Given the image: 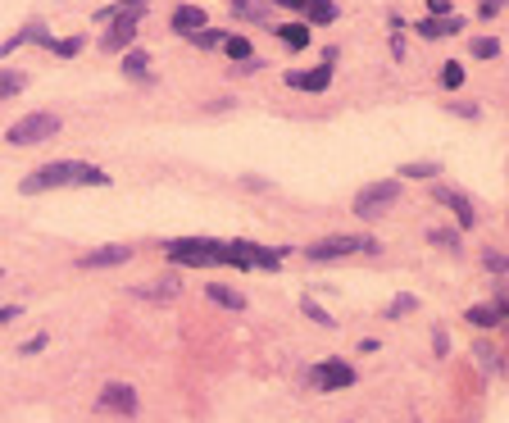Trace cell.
<instances>
[{
	"label": "cell",
	"mask_w": 509,
	"mask_h": 423,
	"mask_svg": "<svg viewBox=\"0 0 509 423\" xmlns=\"http://www.w3.org/2000/svg\"><path fill=\"white\" fill-rule=\"evenodd\" d=\"M332 73L328 68H291L287 73V87H300V92H328Z\"/></svg>",
	"instance_id": "8fae6325"
},
{
	"label": "cell",
	"mask_w": 509,
	"mask_h": 423,
	"mask_svg": "<svg viewBox=\"0 0 509 423\" xmlns=\"http://www.w3.org/2000/svg\"><path fill=\"white\" fill-rule=\"evenodd\" d=\"M427 10H433V14H450V0H427Z\"/></svg>",
	"instance_id": "e575fe53"
},
{
	"label": "cell",
	"mask_w": 509,
	"mask_h": 423,
	"mask_svg": "<svg viewBox=\"0 0 509 423\" xmlns=\"http://www.w3.org/2000/svg\"><path fill=\"white\" fill-rule=\"evenodd\" d=\"M55 132H60V114L32 109V114H23V119L5 132V141H10V146H36V141H46V137H55Z\"/></svg>",
	"instance_id": "3957f363"
},
{
	"label": "cell",
	"mask_w": 509,
	"mask_h": 423,
	"mask_svg": "<svg viewBox=\"0 0 509 423\" xmlns=\"http://www.w3.org/2000/svg\"><path fill=\"white\" fill-rule=\"evenodd\" d=\"M300 10H309V19H314V23H332V19H337V5H332V0H305Z\"/></svg>",
	"instance_id": "603a6c76"
},
{
	"label": "cell",
	"mask_w": 509,
	"mask_h": 423,
	"mask_svg": "<svg viewBox=\"0 0 509 423\" xmlns=\"http://www.w3.org/2000/svg\"><path fill=\"white\" fill-rule=\"evenodd\" d=\"M132 259V246H100L91 255H77V268H119Z\"/></svg>",
	"instance_id": "30bf717a"
},
{
	"label": "cell",
	"mask_w": 509,
	"mask_h": 423,
	"mask_svg": "<svg viewBox=\"0 0 509 423\" xmlns=\"http://www.w3.org/2000/svg\"><path fill=\"white\" fill-rule=\"evenodd\" d=\"M205 28V10L201 5H178L173 10V32H201Z\"/></svg>",
	"instance_id": "9a60e30c"
},
{
	"label": "cell",
	"mask_w": 509,
	"mask_h": 423,
	"mask_svg": "<svg viewBox=\"0 0 509 423\" xmlns=\"http://www.w3.org/2000/svg\"><path fill=\"white\" fill-rule=\"evenodd\" d=\"M433 201H437V205H446V210H455L459 227H473V223H478V210H473V201H468V196H459V191H450V187H437V182H433Z\"/></svg>",
	"instance_id": "ba28073f"
},
{
	"label": "cell",
	"mask_w": 509,
	"mask_h": 423,
	"mask_svg": "<svg viewBox=\"0 0 509 423\" xmlns=\"http://www.w3.org/2000/svg\"><path fill=\"white\" fill-rule=\"evenodd\" d=\"M28 87V78H23V73H14V68H0V100H5V96H19Z\"/></svg>",
	"instance_id": "7402d4cb"
},
{
	"label": "cell",
	"mask_w": 509,
	"mask_h": 423,
	"mask_svg": "<svg viewBox=\"0 0 509 423\" xmlns=\"http://www.w3.org/2000/svg\"><path fill=\"white\" fill-rule=\"evenodd\" d=\"M146 68H150V55H146V51H128V55H123V73H128L132 83L146 78Z\"/></svg>",
	"instance_id": "d6986e66"
},
{
	"label": "cell",
	"mask_w": 509,
	"mask_h": 423,
	"mask_svg": "<svg viewBox=\"0 0 509 423\" xmlns=\"http://www.w3.org/2000/svg\"><path fill=\"white\" fill-rule=\"evenodd\" d=\"M268 5H282V10H300L305 0H268Z\"/></svg>",
	"instance_id": "d590c367"
},
{
	"label": "cell",
	"mask_w": 509,
	"mask_h": 423,
	"mask_svg": "<svg viewBox=\"0 0 509 423\" xmlns=\"http://www.w3.org/2000/svg\"><path fill=\"white\" fill-rule=\"evenodd\" d=\"M55 187H109V173L96 169V164H83V160H60V164H46L19 182L23 196H36V191H55Z\"/></svg>",
	"instance_id": "6da1fadb"
},
{
	"label": "cell",
	"mask_w": 509,
	"mask_h": 423,
	"mask_svg": "<svg viewBox=\"0 0 509 423\" xmlns=\"http://www.w3.org/2000/svg\"><path fill=\"white\" fill-rule=\"evenodd\" d=\"M300 310H305V319H314V323H323V328H332V315L323 310L319 300H300Z\"/></svg>",
	"instance_id": "d4e9b609"
},
{
	"label": "cell",
	"mask_w": 509,
	"mask_h": 423,
	"mask_svg": "<svg viewBox=\"0 0 509 423\" xmlns=\"http://www.w3.org/2000/svg\"><path fill=\"white\" fill-rule=\"evenodd\" d=\"M437 173H441V164H427V160H414L401 169V178H437Z\"/></svg>",
	"instance_id": "cb8c5ba5"
},
{
	"label": "cell",
	"mask_w": 509,
	"mask_h": 423,
	"mask_svg": "<svg viewBox=\"0 0 509 423\" xmlns=\"http://www.w3.org/2000/svg\"><path fill=\"white\" fill-rule=\"evenodd\" d=\"M141 10H146V0H123V5L109 14V32L100 36V51H105V55H119V51H128V46H132Z\"/></svg>",
	"instance_id": "7a4b0ae2"
},
{
	"label": "cell",
	"mask_w": 509,
	"mask_h": 423,
	"mask_svg": "<svg viewBox=\"0 0 509 423\" xmlns=\"http://www.w3.org/2000/svg\"><path fill=\"white\" fill-rule=\"evenodd\" d=\"M178 291H182V278H178V274H169V278H160V283H141V287H132L137 300H173Z\"/></svg>",
	"instance_id": "7c38bea8"
},
{
	"label": "cell",
	"mask_w": 509,
	"mask_h": 423,
	"mask_svg": "<svg viewBox=\"0 0 509 423\" xmlns=\"http://www.w3.org/2000/svg\"><path fill=\"white\" fill-rule=\"evenodd\" d=\"M468 323H473V328H500L505 315L496 310V305H473V310H468Z\"/></svg>",
	"instance_id": "ac0fdd59"
},
{
	"label": "cell",
	"mask_w": 509,
	"mask_h": 423,
	"mask_svg": "<svg viewBox=\"0 0 509 423\" xmlns=\"http://www.w3.org/2000/svg\"><path fill=\"white\" fill-rule=\"evenodd\" d=\"M482 259H487V268H491V274H505V268H509V259H505L500 251H487Z\"/></svg>",
	"instance_id": "1f68e13d"
},
{
	"label": "cell",
	"mask_w": 509,
	"mask_h": 423,
	"mask_svg": "<svg viewBox=\"0 0 509 423\" xmlns=\"http://www.w3.org/2000/svg\"><path fill=\"white\" fill-rule=\"evenodd\" d=\"M396 201H401V182H369L355 196V214L360 219H382Z\"/></svg>",
	"instance_id": "5b68a950"
},
{
	"label": "cell",
	"mask_w": 509,
	"mask_h": 423,
	"mask_svg": "<svg viewBox=\"0 0 509 423\" xmlns=\"http://www.w3.org/2000/svg\"><path fill=\"white\" fill-rule=\"evenodd\" d=\"M223 36H227V32H214V28H201V32H195V36H191V42H195V46H219V42H223Z\"/></svg>",
	"instance_id": "f546056e"
},
{
	"label": "cell",
	"mask_w": 509,
	"mask_h": 423,
	"mask_svg": "<svg viewBox=\"0 0 509 423\" xmlns=\"http://www.w3.org/2000/svg\"><path fill=\"white\" fill-rule=\"evenodd\" d=\"M232 10H237L242 19H255L259 23V19H268L273 5H268V0H232Z\"/></svg>",
	"instance_id": "44dd1931"
},
{
	"label": "cell",
	"mask_w": 509,
	"mask_h": 423,
	"mask_svg": "<svg viewBox=\"0 0 509 423\" xmlns=\"http://www.w3.org/2000/svg\"><path fill=\"white\" fill-rule=\"evenodd\" d=\"M319 382L328 392H341V387H350V382H355V369H350L346 360H328L323 369H319Z\"/></svg>",
	"instance_id": "4fadbf2b"
},
{
	"label": "cell",
	"mask_w": 509,
	"mask_h": 423,
	"mask_svg": "<svg viewBox=\"0 0 509 423\" xmlns=\"http://www.w3.org/2000/svg\"><path fill=\"white\" fill-rule=\"evenodd\" d=\"M10 319H19V310H10V305H0V323H10Z\"/></svg>",
	"instance_id": "8d00e7d4"
},
{
	"label": "cell",
	"mask_w": 509,
	"mask_h": 423,
	"mask_svg": "<svg viewBox=\"0 0 509 423\" xmlns=\"http://www.w3.org/2000/svg\"><path fill=\"white\" fill-rule=\"evenodd\" d=\"M178 264H227V242H205V237H182L164 246Z\"/></svg>",
	"instance_id": "277c9868"
},
{
	"label": "cell",
	"mask_w": 509,
	"mask_h": 423,
	"mask_svg": "<svg viewBox=\"0 0 509 423\" xmlns=\"http://www.w3.org/2000/svg\"><path fill=\"white\" fill-rule=\"evenodd\" d=\"M223 55L232 60V64H242V60H251V42H246V36H223Z\"/></svg>",
	"instance_id": "ffe728a7"
},
{
	"label": "cell",
	"mask_w": 509,
	"mask_h": 423,
	"mask_svg": "<svg viewBox=\"0 0 509 423\" xmlns=\"http://www.w3.org/2000/svg\"><path fill=\"white\" fill-rule=\"evenodd\" d=\"M459 83H464V68H459L455 60H450V64H441V87H450V92H455Z\"/></svg>",
	"instance_id": "f1b7e54d"
},
{
	"label": "cell",
	"mask_w": 509,
	"mask_h": 423,
	"mask_svg": "<svg viewBox=\"0 0 509 423\" xmlns=\"http://www.w3.org/2000/svg\"><path fill=\"white\" fill-rule=\"evenodd\" d=\"M287 251H268V246H251V242H227V264L237 268H278Z\"/></svg>",
	"instance_id": "52a82bcc"
},
{
	"label": "cell",
	"mask_w": 509,
	"mask_h": 423,
	"mask_svg": "<svg viewBox=\"0 0 509 423\" xmlns=\"http://www.w3.org/2000/svg\"><path fill=\"white\" fill-rule=\"evenodd\" d=\"M427 242H433V246H446V251H459V237L450 233V227H433V233H427Z\"/></svg>",
	"instance_id": "484cf974"
},
{
	"label": "cell",
	"mask_w": 509,
	"mask_h": 423,
	"mask_svg": "<svg viewBox=\"0 0 509 423\" xmlns=\"http://www.w3.org/2000/svg\"><path fill=\"white\" fill-rule=\"evenodd\" d=\"M100 410H114V414H137V392L128 387V382H109V387L100 392Z\"/></svg>",
	"instance_id": "9c48e42d"
},
{
	"label": "cell",
	"mask_w": 509,
	"mask_h": 423,
	"mask_svg": "<svg viewBox=\"0 0 509 423\" xmlns=\"http://www.w3.org/2000/svg\"><path fill=\"white\" fill-rule=\"evenodd\" d=\"M459 28H464V19H455V14H433V19H423V23H418V32H423V36H433V42H437V36L459 32Z\"/></svg>",
	"instance_id": "5bb4252c"
},
{
	"label": "cell",
	"mask_w": 509,
	"mask_h": 423,
	"mask_svg": "<svg viewBox=\"0 0 509 423\" xmlns=\"http://www.w3.org/2000/svg\"><path fill=\"white\" fill-rule=\"evenodd\" d=\"M473 55H478V60H496V55H500V42H496V36H478Z\"/></svg>",
	"instance_id": "4316f807"
},
{
	"label": "cell",
	"mask_w": 509,
	"mask_h": 423,
	"mask_svg": "<svg viewBox=\"0 0 509 423\" xmlns=\"http://www.w3.org/2000/svg\"><path fill=\"white\" fill-rule=\"evenodd\" d=\"M278 42H282L287 51H305V46H309V28H305V23H287V28H278Z\"/></svg>",
	"instance_id": "e0dca14e"
},
{
	"label": "cell",
	"mask_w": 509,
	"mask_h": 423,
	"mask_svg": "<svg viewBox=\"0 0 509 423\" xmlns=\"http://www.w3.org/2000/svg\"><path fill=\"white\" fill-rule=\"evenodd\" d=\"M36 351H46V337H28V341L19 346V355H36Z\"/></svg>",
	"instance_id": "d6a6232c"
},
{
	"label": "cell",
	"mask_w": 509,
	"mask_h": 423,
	"mask_svg": "<svg viewBox=\"0 0 509 423\" xmlns=\"http://www.w3.org/2000/svg\"><path fill=\"white\" fill-rule=\"evenodd\" d=\"M378 251V242L373 237H323V242H314L305 255L309 259H346V255H373Z\"/></svg>",
	"instance_id": "8992f818"
},
{
	"label": "cell",
	"mask_w": 509,
	"mask_h": 423,
	"mask_svg": "<svg viewBox=\"0 0 509 423\" xmlns=\"http://www.w3.org/2000/svg\"><path fill=\"white\" fill-rule=\"evenodd\" d=\"M205 296H210L214 305H223V310H246V296H242L237 287H223V283H214V287H205Z\"/></svg>",
	"instance_id": "2e32d148"
},
{
	"label": "cell",
	"mask_w": 509,
	"mask_h": 423,
	"mask_svg": "<svg viewBox=\"0 0 509 423\" xmlns=\"http://www.w3.org/2000/svg\"><path fill=\"white\" fill-rule=\"evenodd\" d=\"M446 109H450V114H459V119H478V114H482L478 105H446Z\"/></svg>",
	"instance_id": "836d02e7"
},
{
	"label": "cell",
	"mask_w": 509,
	"mask_h": 423,
	"mask_svg": "<svg viewBox=\"0 0 509 423\" xmlns=\"http://www.w3.org/2000/svg\"><path fill=\"white\" fill-rule=\"evenodd\" d=\"M51 51L55 55H77V51H83V36H73V42H51Z\"/></svg>",
	"instance_id": "4dcf8cb0"
},
{
	"label": "cell",
	"mask_w": 509,
	"mask_h": 423,
	"mask_svg": "<svg viewBox=\"0 0 509 423\" xmlns=\"http://www.w3.org/2000/svg\"><path fill=\"white\" fill-rule=\"evenodd\" d=\"M414 305H418L414 296H401V300H391V305H386V319H401V315H414Z\"/></svg>",
	"instance_id": "83f0119b"
}]
</instances>
